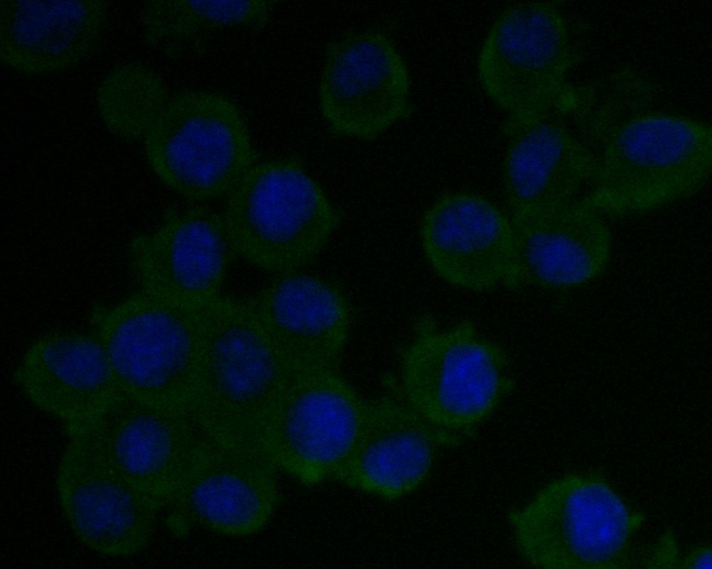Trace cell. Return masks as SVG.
Listing matches in <instances>:
<instances>
[{
  "label": "cell",
  "instance_id": "17",
  "mask_svg": "<svg viewBox=\"0 0 712 569\" xmlns=\"http://www.w3.org/2000/svg\"><path fill=\"white\" fill-rule=\"evenodd\" d=\"M459 435L424 418L407 404L383 399L369 402L359 434L334 479L394 500L426 479L438 448Z\"/></svg>",
  "mask_w": 712,
  "mask_h": 569
},
{
  "label": "cell",
  "instance_id": "21",
  "mask_svg": "<svg viewBox=\"0 0 712 569\" xmlns=\"http://www.w3.org/2000/svg\"><path fill=\"white\" fill-rule=\"evenodd\" d=\"M107 15L104 1L1 0V60L28 74L70 68L95 49Z\"/></svg>",
  "mask_w": 712,
  "mask_h": 569
},
{
  "label": "cell",
  "instance_id": "9",
  "mask_svg": "<svg viewBox=\"0 0 712 569\" xmlns=\"http://www.w3.org/2000/svg\"><path fill=\"white\" fill-rule=\"evenodd\" d=\"M369 406L336 371L296 374L267 424L261 449L275 467L305 484L334 479Z\"/></svg>",
  "mask_w": 712,
  "mask_h": 569
},
{
  "label": "cell",
  "instance_id": "14",
  "mask_svg": "<svg viewBox=\"0 0 712 569\" xmlns=\"http://www.w3.org/2000/svg\"><path fill=\"white\" fill-rule=\"evenodd\" d=\"M83 428L135 488L163 506L206 436L189 413L155 406L125 395Z\"/></svg>",
  "mask_w": 712,
  "mask_h": 569
},
{
  "label": "cell",
  "instance_id": "11",
  "mask_svg": "<svg viewBox=\"0 0 712 569\" xmlns=\"http://www.w3.org/2000/svg\"><path fill=\"white\" fill-rule=\"evenodd\" d=\"M69 440L56 488L61 508L77 539L92 551L124 557L149 543L162 504L129 483L83 428L66 430Z\"/></svg>",
  "mask_w": 712,
  "mask_h": 569
},
{
  "label": "cell",
  "instance_id": "10",
  "mask_svg": "<svg viewBox=\"0 0 712 569\" xmlns=\"http://www.w3.org/2000/svg\"><path fill=\"white\" fill-rule=\"evenodd\" d=\"M411 79L392 40L376 29L351 31L326 46L318 94L330 130L376 139L414 113Z\"/></svg>",
  "mask_w": 712,
  "mask_h": 569
},
{
  "label": "cell",
  "instance_id": "13",
  "mask_svg": "<svg viewBox=\"0 0 712 569\" xmlns=\"http://www.w3.org/2000/svg\"><path fill=\"white\" fill-rule=\"evenodd\" d=\"M275 468L259 449L206 437L168 504L186 522L215 532L254 534L279 502Z\"/></svg>",
  "mask_w": 712,
  "mask_h": 569
},
{
  "label": "cell",
  "instance_id": "19",
  "mask_svg": "<svg viewBox=\"0 0 712 569\" xmlns=\"http://www.w3.org/2000/svg\"><path fill=\"white\" fill-rule=\"evenodd\" d=\"M552 115L511 127L502 184L512 221L554 210L573 201L590 183L597 157L560 119Z\"/></svg>",
  "mask_w": 712,
  "mask_h": 569
},
{
  "label": "cell",
  "instance_id": "12",
  "mask_svg": "<svg viewBox=\"0 0 712 569\" xmlns=\"http://www.w3.org/2000/svg\"><path fill=\"white\" fill-rule=\"evenodd\" d=\"M237 256L221 213L201 204L169 209L128 245L141 290L192 308L220 295Z\"/></svg>",
  "mask_w": 712,
  "mask_h": 569
},
{
  "label": "cell",
  "instance_id": "5",
  "mask_svg": "<svg viewBox=\"0 0 712 569\" xmlns=\"http://www.w3.org/2000/svg\"><path fill=\"white\" fill-rule=\"evenodd\" d=\"M567 22L553 2L517 3L499 13L482 44L478 74L488 97L506 113L502 129L567 115L576 63Z\"/></svg>",
  "mask_w": 712,
  "mask_h": 569
},
{
  "label": "cell",
  "instance_id": "2",
  "mask_svg": "<svg viewBox=\"0 0 712 569\" xmlns=\"http://www.w3.org/2000/svg\"><path fill=\"white\" fill-rule=\"evenodd\" d=\"M196 311L201 350L190 414L213 441L261 450L295 375L245 301L220 295Z\"/></svg>",
  "mask_w": 712,
  "mask_h": 569
},
{
  "label": "cell",
  "instance_id": "24",
  "mask_svg": "<svg viewBox=\"0 0 712 569\" xmlns=\"http://www.w3.org/2000/svg\"><path fill=\"white\" fill-rule=\"evenodd\" d=\"M679 567L687 568H711V549L706 545L697 547L684 557L680 558Z\"/></svg>",
  "mask_w": 712,
  "mask_h": 569
},
{
  "label": "cell",
  "instance_id": "20",
  "mask_svg": "<svg viewBox=\"0 0 712 569\" xmlns=\"http://www.w3.org/2000/svg\"><path fill=\"white\" fill-rule=\"evenodd\" d=\"M602 216L580 201L512 221L513 258L505 285L563 290L596 279L606 268L612 248Z\"/></svg>",
  "mask_w": 712,
  "mask_h": 569
},
{
  "label": "cell",
  "instance_id": "23",
  "mask_svg": "<svg viewBox=\"0 0 712 569\" xmlns=\"http://www.w3.org/2000/svg\"><path fill=\"white\" fill-rule=\"evenodd\" d=\"M170 94L152 69L131 62L116 66L102 78L96 103L106 129L131 142L144 138Z\"/></svg>",
  "mask_w": 712,
  "mask_h": 569
},
{
  "label": "cell",
  "instance_id": "15",
  "mask_svg": "<svg viewBox=\"0 0 712 569\" xmlns=\"http://www.w3.org/2000/svg\"><path fill=\"white\" fill-rule=\"evenodd\" d=\"M420 238L427 261L446 281L474 291L505 285L513 258V225L485 197L469 192L442 195L424 213Z\"/></svg>",
  "mask_w": 712,
  "mask_h": 569
},
{
  "label": "cell",
  "instance_id": "3",
  "mask_svg": "<svg viewBox=\"0 0 712 569\" xmlns=\"http://www.w3.org/2000/svg\"><path fill=\"white\" fill-rule=\"evenodd\" d=\"M221 215L237 255L276 274L312 263L341 221L293 158L256 163L225 196Z\"/></svg>",
  "mask_w": 712,
  "mask_h": 569
},
{
  "label": "cell",
  "instance_id": "7",
  "mask_svg": "<svg viewBox=\"0 0 712 569\" xmlns=\"http://www.w3.org/2000/svg\"><path fill=\"white\" fill-rule=\"evenodd\" d=\"M143 140L158 178L195 202L225 197L259 161L241 110L209 91L170 92Z\"/></svg>",
  "mask_w": 712,
  "mask_h": 569
},
{
  "label": "cell",
  "instance_id": "16",
  "mask_svg": "<svg viewBox=\"0 0 712 569\" xmlns=\"http://www.w3.org/2000/svg\"><path fill=\"white\" fill-rule=\"evenodd\" d=\"M277 275L245 302L294 375L336 371L350 324L345 296L315 276Z\"/></svg>",
  "mask_w": 712,
  "mask_h": 569
},
{
  "label": "cell",
  "instance_id": "18",
  "mask_svg": "<svg viewBox=\"0 0 712 569\" xmlns=\"http://www.w3.org/2000/svg\"><path fill=\"white\" fill-rule=\"evenodd\" d=\"M15 376L26 397L65 429L92 422L123 395L93 333L44 334L25 352Z\"/></svg>",
  "mask_w": 712,
  "mask_h": 569
},
{
  "label": "cell",
  "instance_id": "8",
  "mask_svg": "<svg viewBox=\"0 0 712 569\" xmlns=\"http://www.w3.org/2000/svg\"><path fill=\"white\" fill-rule=\"evenodd\" d=\"M508 356L469 322L440 329L430 318L403 349L400 379L407 404L457 435L487 418L511 390Z\"/></svg>",
  "mask_w": 712,
  "mask_h": 569
},
{
  "label": "cell",
  "instance_id": "1",
  "mask_svg": "<svg viewBox=\"0 0 712 569\" xmlns=\"http://www.w3.org/2000/svg\"><path fill=\"white\" fill-rule=\"evenodd\" d=\"M598 151L591 190L581 201L603 215L626 216L690 197L711 171V128L702 121L656 108L623 105L593 132Z\"/></svg>",
  "mask_w": 712,
  "mask_h": 569
},
{
  "label": "cell",
  "instance_id": "22",
  "mask_svg": "<svg viewBox=\"0 0 712 569\" xmlns=\"http://www.w3.org/2000/svg\"><path fill=\"white\" fill-rule=\"evenodd\" d=\"M275 0L147 1L140 12L145 43L169 56L220 29L259 31L270 22Z\"/></svg>",
  "mask_w": 712,
  "mask_h": 569
},
{
  "label": "cell",
  "instance_id": "4",
  "mask_svg": "<svg viewBox=\"0 0 712 569\" xmlns=\"http://www.w3.org/2000/svg\"><path fill=\"white\" fill-rule=\"evenodd\" d=\"M92 320L124 395L190 413L201 350L196 308L140 290Z\"/></svg>",
  "mask_w": 712,
  "mask_h": 569
},
{
  "label": "cell",
  "instance_id": "6",
  "mask_svg": "<svg viewBox=\"0 0 712 569\" xmlns=\"http://www.w3.org/2000/svg\"><path fill=\"white\" fill-rule=\"evenodd\" d=\"M642 521L605 479L581 475L550 482L509 514L520 555L542 568L622 567Z\"/></svg>",
  "mask_w": 712,
  "mask_h": 569
}]
</instances>
